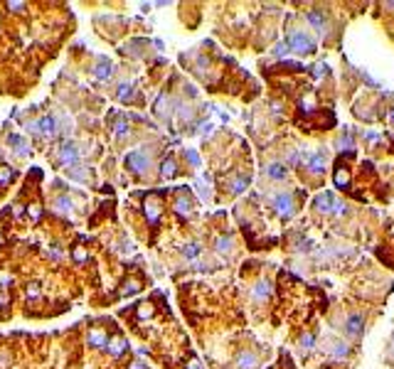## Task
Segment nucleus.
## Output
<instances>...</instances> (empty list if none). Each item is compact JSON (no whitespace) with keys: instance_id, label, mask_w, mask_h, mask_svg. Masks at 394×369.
<instances>
[{"instance_id":"obj_31","label":"nucleus","mask_w":394,"mask_h":369,"mask_svg":"<svg viewBox=\"0 0 394 369\" xmlns=\"http://www.w3.org/2000/svg\"><path fill=\"white\" fill-rule=\"evenodd\" d=\"M74 258H77V261H84V258H87V254H84V251H82V249H79V251H77V254H74Z\"/></svg>"},{"instance_id":"obj_23","label":"nucleus","mask_w":394,"mask_h":369,"mask_svg":"<svg viewBox=\"0 0 394 369\" xmlns=\"http://www.w3.org/2000/svg\"><path fill=\"white\" fill-rule=\"evenodd\" d=\"M182 254L187 256V258H195V256L200 254V246H197V244H187V246L182 249Z\"/></svg>"},{"instance_id":"obj_32","label":"nucleus","mask_w":394,"mask_h":369,"mask_svg":"<svg viewBox=\"0 0 394 369\" xmlns=\"http://www.w3.org/2000/svg\"><path fill=\"white\" fill-rule=\"evenodd\" d=\"M30 217H40V209H37V207H30Z\"/></svg>"},{"instance_id":"obj_7","label":"nucleus","mask_w":394,"mask_h":369,"mask_svg":"<svg viewBox=\"0 0 394 369\" xmlns=\"http://www.w3.org/2000/svg\"><path fill=\"white\" fill-rule=\"evenodd\" d=\"M64 172H67V177H69V180H74V182H89L91 175H94L89 165H82V163H74V165H69V168H67Z\"/></svg>"},{"instance_id":"obj_21","label":"nucleus","mask_w":394,"mask_h":369,"mask_svg":"<svg viewBox=\"0 0 394 369\" xmlns=\"http://www.w3.org/2000/svg\"><path fill=\"white\" fill-rule=\"evenodd\" d=\"M232 246H234V244H232V239H229V236H219V239L214 241V249H217L219 254H229V251H232Z\"/></svg>"},{"instance_id":"obj_17","label":"nucleus","mask_w":394,"mask_h":369,"mask_svg":"<svg viewBox=\"0 0 394 369\" xmlns=\"http://www.w3.org/2000/svg\"><path fill=\"white\" fill-rule=\"evenodd\" d=\"M325 349H328L330 354H337V357H345V354L350 352V349H347V347H345V344H342L340 340H335V342L328 340V342H325Z\"/></svg>"},{"instance_id":"obj_18","label":"nucleus","mask_w":394,"mask_h":369,"mask_svg":"<svg viewBox=\"0 0 394 369\" xmlns=\"http://www.w3.org/2000/svg\"><path fill=\"white\" fill-rule=\"evenodd\" d=\"M128 133H131V128H128V123H126V118H123V116H119V121L114 123V136H116V138L121 141V138H126Z\"/></svg>"},{"instance_id":"obj_35","label":"nucleus","mask_w":394,"mask_h":369,"mask_svg":"<svg viewBox=\"0 0 394 369\" xmlns=\"http://www.w3.org/2000/svg\"><path fill=\"white\" fill-rule=\"evenodd\" d=\"M0 305H5V295H0Z\"/></svg>"},{"instance_id":"obj_33","label":"nucleus","mask_w":394,"mask_h":369,"mask_svg":"<svg viewBox=\"0 0 394 369\" xmlns=\"http://www.w3.org/2000/svg\"><path fill=\"white\" fill-rule=\"evenodd\" d=\"M187 369H202V367H200L197 362H192V364H190V367H187Z\"/></svg>"},{"instance_id":"obj_34","label":"nucleus","mask_w":394,"mask_h":369,"mask_svg":"<svg viewBox=\"0 0 394 369\" xmlns=\"http://www.w3.org/2000/svg\"><path fill=\"white\" fill-rule=\"evenodd\" d=\"M133 369H143V364H141V362H136V367Z\"/></svg>"},{"instance_id":"obj_20","label":"nucleus","mask_w":394,"mask_h":369,"mask_svg":"<svg viewBox=\"0 0 394 369\" xmlns=\"http://www.w3.org/2000/svg\"><path fill=\"white\" fill-rule=\"evenodd\" d=\"M126 347H128V344H126V340H123V337H114V340L109 342V352H111L114 357L123 354V352H126Z\"/></svg>"},{"instance_id":"obj_24","label":"nucleus","mask_w":394,"mask_h":369,"mask_svg":"<svg viewBox=\"0 0 394 369\" xmlns=\"http://www.w3.org/2000/svg\"><path fill=\"white\" fill-rule=\"evenodd\" d=\"M10 364H13V357H10L5 349H0V369H8Z\"/></svg>"},{"instance_id":"obj_29","label":"nucleus","mask_w":394,"mask_h":369,"mask_svg":"<svg viewBox=\"0 0 394 369\" xmlns=\"http://www.w3.org/2000/svg\"><path fill=\"white\" fill-rule=\"evenodd\" d=\"M37 293H40L37 283H30V285H28V295H30V298H32V295H37Z\"/></svg>"},{"instance_id":"obj_8","label":"nucleus","mask_w":394,"mask_h":369,"mask_svg":"<svg viewBox=\"0 0 394 369\" xmlns=\"http://www.w3.org/2000/svg\"><path fill=\"white\" fill-rule=\"evenodd\" d=\"M114 64L109 62V59H99L94 67H91V74L96 77V79H109V77H114Z\"/></svg>"},{"instance_id":"obj_10","label":"nucleus","mask_w":394,"mask_h":369,"mask_svg":"<svg viewBox=\"0 0 394 369\" xmlns=\"http://www.w3.org/2000/svg\"><path fill=\"white\" fill-rule=\"evenodd\" d=\"M8 143H10V150H15V155H20V158H25V155L30 153L28 141H25L23 136H18V133H13V136L8 138Z\"/></svg>"},{"instance_id":"obj_14","label":"nucleus","mask_w":394,"mask_h":369,"mask_svg":"<svg viewBox=\"0 0 394 369\" xmlns=\"http://www.w3.org/2000/svg\"><path fill=\"white\" fill-rule=\"evenodd\" d=\"M237 367L239 369H254L256 367V354H254V352H246V349L239 352V354H237Z\"/></svg>"},{"instance_id":"obj_12","label":"nucleus","mask_w":394,"mask_h":369,"mask_svg":"<svg viewBox=\"0 0 394 369\" xmlns=\"http://www.w3.org/2000/svg\"><path fill=\"white\" fill-rule=\"evenodd\" d=\"M264 175H266V177H271V180H286L288 170H286L281 163H269V165L264 168Z\"/></svg>"},{"instance_id":"obj_28","label":"nucleus","mask_w":394,"mask_h":369,"mask_svg":"<svg viewBox=\"0 0 394 369\" xmlns=\"http://www.w3.org/2000/svg\"><path fill=\"white\" fill-rule=\"evenodd\" d=\"M13 175H15V172H13V170H5V172H0V182H8V180H10Z\"/></svg>"},{"instance_id":"obj_4","label":"nucleus","mask_w":394,"mask_h":369,"mask_svg":"<svg viewBox=\"0 0 394 369\" xmlns=\"http://www.w3.org/2000/svg\"><path fill=\"white\" fill-rule=\"evenodd\" d=\"M333 327H340L350 340H360L364 332V320L360 315H352V312H350L345 320H337V325H333Z\"/></svg>"},{"instance_id":"obj_15","label":"nucleus","mask_w":394,"mask_h":369,"mask_svg":"<svg viewBox=\"0 0 394 369\" xmlns=\"http://www.w3.org/2000/svg\"><path fill=\"white\" fill-rule=\"evenodd\" d=\"M146 217H148V222H151V224L158 222V217H160V202H158V199L146 202Z\"/></svg>"},{"instance_id":"obj_6","label":"nucleus","mask_w":394,"mask_h":369,"mask_svg":"<svg viewBox=\"0 0 394 369\" xmlns=\"http://www.w3.org/2000/svg\"><path fill=\"white\" fill-rule=\"evenodd\" d=\"M79 158H82V148H79V143H74V141H67L60 148V153H57V163L67 165V168L74 165V163H79Z\"/></svg>"},{"instance_id":"obj_26","label":"nucleus","mask_w":394,"mask_h":369,"mask_svg":"<svg viewBox=\"0 0 394 369\" xmlns=\"http://www.w3.org/2000/svg\"><path fill=\"white\" fill-rule=\"evenodd\" d=\"M10 283H13V278H10L8 273H0V285H3V288H8Z\"/></svg>"},{"instance_id":"obj_13","label":"nucleus","mask_w":394,"mask_h":369,"mask_svg":"<svg viewBox=\"0 0 394 369\" xmlns=\"http://www.w3.org/2000/svg\"><path fill=\"white\" fill-rule=\"evenodd\" d=\"M87 342H89L94 349H104V347L109 344V337H106V332H101V330H91Z\"/></svg>"},{"instance_id":"obj_22","label":"nucleus","mask_w":394,"mask_h":369,"mask_svg":"<svg viewBox=\"0 0 394 369\" xmlns=\"http://www.w3.org/2000/svg\"><path fill=\"white\" fill-rule=\"evenodd\" d=\"M269 290H271V288H269L266 281H259L256 288H254V298H266V295H269Z\"/></svg>"},{"instance_id":"obj_11","label":"nucleus","mask_w":394,"mask_h":369,"mask_svg":"<svg viewBox=\"0 0 394 369\" xmlns=\"http://www.w3.org/2000/svg\"><path fill=\"white\" fill-rule=\"evenodd\" d=\"M133 96H136V84H133V82H123V84H119V89H116V99H119V101L131 104Z\"/></svg>"},{"instance_id":"obj_9","label":"nucleus","mask_w":394,"mask_h":369,"mask_svg":"<svg viewBox=\"0 0 394 369\" xmlns=\"http://www.w3.org/2000/svg\"><path fill=\"white\" fill-rule=\"evenodd\" d=\"M52 209L57 214H72L74 212V202H72V197H67V195H57V197L52 199Z\"/></svg>"},{"instance_id":"obj_25","label":"nucleus","mask_w":394,"mask_h":369,"mask_svg":"<svg viewBox=\"0 0 394 369\" xmlns=\"http://www.w3.org/2000/svg\"><path fill=\"white\" fill-rule=\"evenodd\" d=\"M185 155H187V163H192V165H195V168H200V155H197V153H195V150H187V153H185Z\"/></svg>"},{"instance_id":"obj_19","label":"nucleus","mask_w":394,"mask_h":369,"mask_svg":"<svg viewBox=\"0 0 394 369\" xmlns=\"http://www.w3.org/2000/svg\"><path fill=\"white\" fill-rule=\"evenodd\" d=\"M175 212H180V214H190V212H192V202L185 197V195H178V197H175Z\"/></svg>"},{"instance_id":"obj_2","label":"nucleus","mask_w":394,"mask_h":369,"mask_svg":"<svg viewBox=\"0 0 394 369\" xmlns=\"http://www.w3.org/2000/svg\"><path fill=\"white\" fill-rule=\"evenodd\" d=\"M269 207L281 217V219H291L296 212H298V199L293 192L288 190H281V192H273L269 197Z\"/></svg>"},{"instance_id":"obj_27","label":"nucleus","mask_w":394,"mask_h":369,"mask_svg":"<svg viewBox=\"0 0 394 369\" xmlns=\"http://www.w3.org/2000/svg\"><path fill=\"white\" fill-rule=\"evenodd\" d=\"M8 8H10V10H15V13H23L25 3H8Z\"/></svg>"},{"instance_id":"obj_5","label":"nucleus","mask_w":394,"mask_h":369,"mask_svg":"<svg viewBox=\"0 0 394 369\" xmlns=\"http://www.w3.org/2000/svg\"><path fill=\"white\" fill-rule=\"evenodd\" d=\"M57 126H60L57 116H40L37 121H32L28 128H30V133H35V136L50 138V136H55V133H57Z\"/></svg>"},{"instance_id":"obj_30","label":"nucleus","mask_w":394,"mask_h":369,"mask_svg":"<svg viewBox=\"0 0 394 369\" xmlns=\"http://www.w3.org/2000/svg\"><path fill=\"white\" fill-rule=\"evenodd\" d=\"M50 254L55 256V258H57V261H60V258H62V251H60V249H57V244H55V249H52V251H50Z\"/></svg>"},{"instance_id":"obj_3","label":"nucleus","mask_w":394,"mask_h":369,"mask_svg":"<svg viewBox=\"0 0 394 369\" xmlns=\"http://www.w3.org/2000/svg\"><path fill=\"white\" fill-rule=\"evenodd\" d=\"M151 150L143 145V148H136L126 155V170L133 172V175H143V172L151 168Z\"/></svg>"},{"instance_id":"obj_1","label":"nucleus","mask_w":394,"mask_h":369,"mask_svg":"<svg viewBox=\"0 0 394 369\" xmlns=\"http://www.w3.org/2000/svg\"><path fill=\"white\" fill-rule=\"evenodd\" d=\"M286 45H288L291 52L303 55V57L305 55H313L318 50L315 35L308 28H301V25H288V30H286Z\"/></svg>"},{"instance_id":"obj_16","label":"nucleus","mask_w":394,"mask_h":369,"mask_svg":"<svg viewBox=\"0 0 394 369\" xmlns=\"http://www.w3.org/2000/svg\"><path fill=\"white\" fill-rule=\"evenodd\" d=\"M160 175H163L165 180L175 177V175H178V163H175L173 158H165V160H163V168H160Z\"/></svg>"}]
</instances>
